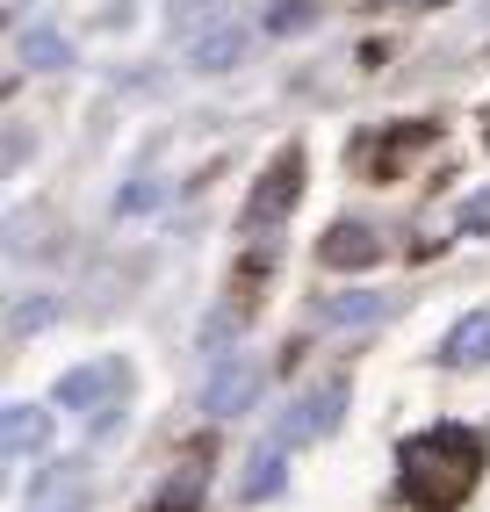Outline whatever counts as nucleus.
Here are the masks:
<instances>
[{"mask_svg":"<svg viewBox=\"0 0 490 512\" xmlns=\"http://www.w3.org/2000/svg\"><path fill=\"white\" fill-rule=\"evenodd\" d=\"M0 448H8V462H37L51 448V412H44V404H8V419H0Z\"/></svg>","mask_w":490,"mask_h":512,"instance_id":"obj_7","label":"nucleus"},{"mask_svg":"<svg viewBox=\"0 0 490 512\" xmlns=\"http://www.w3.org/2000/svg\"><path fill=\"white\" fill-rule=\"evenodd\" d=\"M116 390H123V361H80V368L58 375V404H65V412H80V419L109 412Z\"/></svg>","mask_w":490,"mask_h":512,"instance_id":"obj_4","label":"nucleus"},{"mask_svg":"<svg viewBox=\"0 0 490 512\" xmlns=\"http://www.w3.org/2000/svg\"><path fill=\"white\" fill-rule=\"evenodd\" d=\"M447 368H483L490 361V311H469L462 325L447 332V347H440Z\"/></svg>","mask_w":490,"mask_h":512,"instance_id":"obj_12","label":"nucleus"},{"mask_svg":"<svg viewBox=\"0 0 490 512\" xmlns=\"http://www.w3.org/2000/svg\"><path fill=\"white\" fill-rule=\"evenodd\" d=\"M29 498H37V512H73L87 498V462H58L44 469L37 484H29Z\"/></svg>","mask_w":490,"mask_h":512,"instance_id":"obj_10","label":"nucleus"},{"mask_svg":"<svg viewBox=\"0 0 490 512\" xmlns=\"http://www.w3.org/2000/svg\"><path fill=\"white\" fill-rule=\"evenodd\" d=\"M159 202H166L159 174H137V181H123V195H116V217H123V224H137V217H152Z\"/></svg>","mask_w":490,"mask_h":512,"instance_id":"obj_13","label":"nucleus"},{"mask_svg":"<svg viewBox=\"0 0 490 512\" xmlns=\"http://www.w3.org/2000/svg\"><path fill=\"white\" fill-rule=\"evenodd\" d=\"M462 231H490V188L469 195V210H462Z\"/></svg>","mask_w":490,"mask_h":512,"instance_id":"obj_19","label":"nucleus"},{"mask_svg":"<svg viewBox=\"0 0 490 512\" xmlns=\"http://www.w3.org/2000/svg\"><path fill=\"white\" fill-rule=\"evenodd\" d=\"M375 253H382V238H375V224H361V217H346V224H332V231L318 238V260H325V267H375Z\"/></svg>","mask_w":490,"mask_h":512,"instance_id":"obj_8","label":"nucleus"},{"mask_svg":"<svg viewBox=\"0 0 490 512\" xmlns=\"http://www.w3.org/2000/svg\"><path fill=\"white\" fill-rule=\"evenodd\" d=\"M296 195H303V145H282V152H274V166L253 181V195H245V231L282 224V217L296 210Z\"/></svg>","mask_w":490,"mask_h":512,"instance_id":"obj_2","label":"nucleus"},{"mask_svg":"<svg viewBox=\"0 0 490 512\" xmlns=\"http://www.w3.org/2000/svg\"><path fill=\"white\" fill-rule=\"evenodd\" d=\"M51 311H58L51 296H29V303H15V332H37V325H44Z\"/></svg>","mask_w":490,"mask_h":512,"instance_id":"obj_17","label":"nucleus"},{"mask_svg":"<svg viewBox=\"0 0 490 512\" xmlns=\"http://www.w3.org/2000/svg\"><path fill=\"white\" fill-rule=\"evenodd\" d=\"M22 58L37 65V73H58V65L73 58V44H65L58 29H29V37H22Z\"/></svg>","mask_w":490,"mask_h":512,"instance_id":"obj_14","label":"nucleus"},{"mask_svg":"<svg viewBox=\"0 0 490 512\" xmlns=\"http://www.w3.org/2000/svg\"><path fill=\"white\" fill-rule=\"evenodd\" d=\"M195 8H217V0H173V15H181V22H188Z\"/></svg>","mask_w":490,"mask_h":512,"instance_id":"obj_20","label":"nucleus"},{"mask_svg":"<svg viewBox=\"0 0 490 512\" xmlns=\"http://www.w3.org/2000/svg\"><path fill=\"white\" fill-rule=\"evenodd\" d=\"M382 318H390V296L382 289H346V296L318 303V325H339V332H361V325H382Z\"/></svg>","mask_w":490,"mask_h":512,"instance_id":"obj_9","label":"nucleus"},{"mask_svg":"<svg viewBox=\"0 0 490 512\" xmlns=\"http://www.w3.org/2000/svg\"><path fill=\"white\" fill-rule=\"evenodd\" d=\"M231 339H238V311H209V325L195 332V347H202L209 361H224V354H231Z\"/></svg>","mask_w":490,"mask_h":512,"instance_id":"obj_15","label":"nucleus"},{"mask_svg":"<svg viewBox=\"0 0 490 512\" xmlns=\"http://www.w3.org/2000/svg\"><path fill=\"white\" fill-rule=\"evenodd\" d=\"M483 476V440L469 426H426L397 448V498L418 512H454Z\"/></svg>","mask_w":490,"mask_h":512,"instance_id":"obj_1","label":"nucleus"},{"mask_svg":"<svg viewBox=\"0 0 490 512\" xmlns=\"http://www.w3.org/2000/svg\"><path fill=\"white\" fill-rule=\"evenodd\" d=\"M245 51H253V29H245V22H209L202 37L188 44V65H195V73H231Z\"/></svg>","mask_w":490,"mask_h":512,"instance_id":"obj_6","label":"nucleus"},{"mask_svg":"<svg viewBox=\"0 0 490 512\" xmlns=\"http://www.w3.org/2000/svg\"><path fill=\"white\" fill-rule=\"evenodd\" d=\"M339 419H346V383L332 375V383L303 390V397L289 404V419H282V433H274V440H282V448H303V440H325Z\"/></svg>","mask_w":490,"mask_h":512,"instance_id":"obj_3","label":"nucleus"},{"mask_svg":"<svg viewBox=\"0 0 490 512\" xmlns=\"http://www.w3.org/2000/svg\"><path fill=\"white\" fill-rule=\"evenodd\" d=\"M253 390H260V368H253V361H217V368H209V383H202V419L245 412Z\"/></svg>","mask_w":490,"mask_h":512,"instance_id":"obj_5","label":"nucleus"},{"mask_svg":"<svg viewBox=\"0 0 490 512\" xmlns=\"http://www.w3.org/2000/svg\"><path fill=\"white\" fill-rule=\"evenodd\" d=\"M195 491H202V469H181L166 484V498H159V512H195Z\"/></svg>","mask_w":490,"mask_h":512,"instance_id":"obj_16","label":"nucleus"},{"mask_svg":"<svg viewBox=\"0 0 490 512\" xmlns=\"http://www.w3.org/2000/svg\"><path fill=\"white\" fill-rule=\"evenodd\" d=\"M282 476H289V448H282V440H267V448H260L253 462H245V476H238V498H245V505H260V498H274V491H282Z\"/></svg>","mask_w":490,"mask_h":512,"instance_id":"obj_11","label":"nucleus"},{"mask_svg":"<svg viewBox=\"0 0 490 512\" xmlns=\"http://www.w3.org/2000/svg\"><path fill=\"white\" fill-rule=\"evenodd\" d=\"M296 22H310V0H282V8L267 15V29H296Z\"/></svg>","mask_w":490,"mask_h":512,"instance_id":"obj_18","label":"nucleus"}]
</instances>
